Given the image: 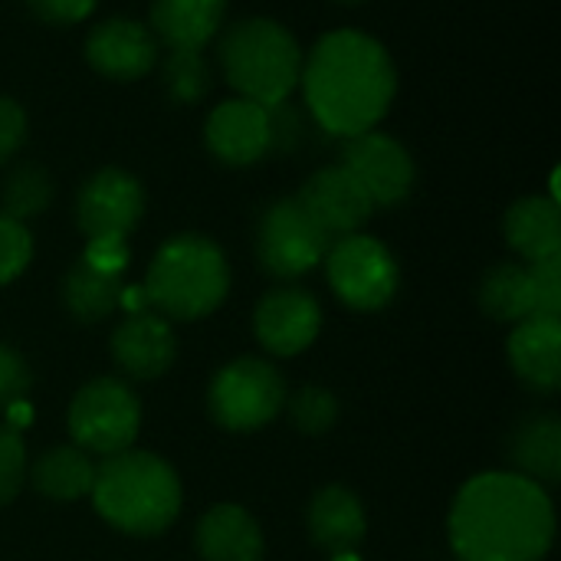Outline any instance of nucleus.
Here are the masks:
<instances>
[{
  "instance_id": "cd10ccee",
  "label": "nucleus",
  "mask_w": 561,
  "mask_h": 561,
  "mask_svg": "<svg viewBox=\"0 0 561 561\" xmlns=\"http://www.w3.org/2000/svg\"><path fill=\"white\" fill-rule=\"evenodd\" d=\"M283 408L289 411L293 427L299 434H309V437L329 434L335 427V421H339V401H335V394L325 391V388H316V385H309V388L296 391L293 398H286Z\"/></svg>"
},
{
  "instance_id": "393cba45",
  "label": "nucleus",
  "mask_w": 561,
  "mask_h": 561,
  "mask_svg": "<svg viewBox=\"0 0 561 561\" xmlns=\"http://www.w3.org/2000/svg\"><path fill=\"white\" fill-rule=\"evenodd\" d=\"M480 309L506 325H516L533 316L529 270L519 263H496L480 283Z\"/></svg>"
},
{
  "instance_id": "2eb2a0df",
  "label": "nucleus",
  "mask_w": 561,
  "mask_h": 561,
  "mask_svg": "<svg viewBox=\"0 0 561 561\" xmlns=\"http://www.w3.org/2000/svg\"><path fill=\"white\" fill-rule=\"evenodd\" d=\"M296 197L325 237L358 233L375 214L371 197L355 181V174L342 164H329L309 174V181L302 184Z\"/></svg>"
},
{
  "instance_id": "dca6fc26",
  "label": "nucleus",
  "mask_w": 561,
  "mask_h": 561,
  "mask_svg": "<svg viewBox=\"0 0 561 561\" xmlns=\"http://www.w3.org/2000/svg\"><path fill=\"white\" fill-rule=\"evenodd\" d=\"M112 358L135 381L161 378L178 358V339L164 316L138 312L112 332Z\"/></svg>"
},
{
  "instance_id": "c9c22d12",
  "label": "nucleus",
  "mask_w": 561,
  "mask_h": 561,
  "mask_svg": "<svg viewBox=\"0 0 561 561\" xmlns=\"http://www.w3.org/2000/svg\"><path fill=\"white\" fill-rule=\"evenodd\" d=\"M118 309H125L128 316H138L148 309V299H145V289L141 286H125L122 296H118Z\"/></svg>"
},
{
  "instance_id": "f8f14e48",
  "label": "nucleus",
  "mask_w": 561,
  "mask_h": 561,
  "mask_svg": "<svg viewBox=\"0 0 561 561\" xmlns=\"http://www.w3.org/2000/svg\"><path fill=\"white\" fill-rule=\"evenodd\" d=\"M204 145L227 168L260 164L273 151L270 108L240 95L217 102L204 122Z\"/></svg>"
},
{
  "instance_id": "c85d7f7f",
  "label": "nucleus",
  "mask_w": 561,
  "mask_h": 561,
  "mask_svg": "<svg viewBox=\"0 0 561 561\" xmlns=\"http://www.w3.org/2000/svg\"><path fill=\"white\" fill-rule=\"evenodd\" d=\"M33 260V237L26 224L0 210V286L13 283Z\"/></svg>"
},
{
  "instance_id": "ddd939ff",
  "label": "nucleus",
  "mask_w": 561,
  "mask_h": 561,
  "mask_svg": "<svg viewBox=\"0 0 561 561\" xmlns=\"http://www.w3.org/2000/svg\"><path fill=\"white\" fill-rule=\"evenodd\" d=\"M161 43L135 16H105L85 36V62L112 82L145 79L158 66Z\"/></svg>"
},
{
  "instance_id": "9d476101",
  "label": "nucleus",
  "mask_w": 561,
  "mask_h": 561,
  "mask_svg": "<svg viewBox=\"0 0 561 561\" xmlns=\"http://www.w3.org/2000/svg\"><path fill=\"white\" fill-rule=\"evenodd\" d=\"M339 164L355 174L375 207L404 204L417 184V164L408 145L378 128L345 138Z\"/></svg>"
},
{
  "instance_id": "f704fd0d",
  "label": "nucleus",
  "mask_w": 561,
  "mask_h": 561,
  "mask_svg": "<svg viewBox=\"0 0 561 561\" xmlns=\"http://www.w3.org/2000/svg\"><path fill=\"white\" fill-rule=\"evenodd\" d=\"M82 260L99 270V273H108V276H122L125 266H128V243L125 237H92L85 243V253Z\"/></svg>"
},
{
  "instance_id": "9b49d317",
  "label": "nucleus",
  "mask_w": 561,
  "mask_h": 561,
  "mask_svg": "<svg viewBox=\"0 0 561 561\" xmlns=\"http://www.w3.org/2000/svg\"><path fill=\"white\" fill-rule=\"evenodd\" d=\"M145 214V187L125 168H102L76 194V227L92 237H128Z\"/></svg>"
},
{
  "instance_id": "4c0bfd02",
  "label": "nucleus",
  "mask_w": 561,
  "mask_h": 561,
  "mask_svg": "<svg viewBox=\"0 0 561 561\" xmlns=\"http://www.w3.org/2000/svg\"><path fill=\"white\" fill-rule=\"evenodd\" d=\"M339 3H365V0H339Z\"/></svg>"
},
{
  "instance_id": "0eeeda50",
  "label": "nucleus",
  "mask_w": 561,
  "mask_h": 561,
  "mask_svg": "<svg viewBox=\"0 0 561 561\" xmlns=\"http://www.w3.org/2000/svg\"><path fill=\"white\" fill-rule=\"evenodd\" d=\"M322 263L332 293L355 312H378L398 296L401 270L394 253L378 237L368 233L339 237Z\"/></svg>"
},
{
  "instance_id": "a211bd4d",
  "label": "nucleus",
  "mask_w": 561,
  "mask_h": 561,
  "mask_svg": "<svg viewBox=\"0 0 561 561\" xmlns=\"http://www.w3.org/2000/svg\"><path fill=\"white\" fill-rule=\"evenodd\" d=\"M227 20V0H151L148 30L168 49L210 46Z\"/></svg>"
},
{
  "instance_id": "1a4fd4ad",
  "label": "nucleus",
  "mask_w": 561,
  "mask_h": 561,
  "mask_svg": "<svg viewBox=\"0 0 561 561\" xmlns=\"http://www.w3.org/2000/svg\"><path fill=\"white\" fill-rule=\"evenodd\" d=\"M332 247V237L306 214L299 197L273 201L256 224V260L276 279H299L312 273Z\"/></svg>"
},
{
  "instance_id": "7c9ffc66",
  "label": "nucleus",
  "mask_w": 561,
  "mask_h": 561,
  "mask_svg": "<svg viewBox=\"0 0 561 561\" xmlns=\"http://www.w3.org/2000/svg\"><path fill=\"white\" fill-rule=\"evenodd\" d=\"M533 316H561V256L529 263Z\"/></svg>"
},
{
  "instance_id": "72a5a7b5",
  "label": "nucleus",
  "mask_w": 561,
  "mask_h": 561,
  "mask_svg": "<svg viewBox=\"0 0 561 561\" xmlns=\"http://www.w3.org/2000/svg\"><path fill=\"white\" fill-rule=\"evenodd\" d=\"M99 0H26L30 13L49 26H76L92 16Z\"/></svg>"
},
{
  "instance_id": "c756f323",
  "label": "nucleus",
  "mask_w": 561,
  "mask_h": 561,
  "mask_svg": "<svg viewBox=\"0 0 561 561\" xmlns=\"http://www.w3.org/2000/svg\"><path fill=\"white\" fill-rule=\"evenodd\" d=\"M26 480V447L20 431L0 424V506H7Z\"/></svg>"
},
{
  "instance_id": "e433bc0d",
  "label": "nucleus",
  "mask_w": 561,
  "mask_h": 561,
  "mask_svg": "<svg viewBox=\"0 0 561 561\" xmlns=\"http://www.w3.org/2000/svg\"><path fill=\"white\" fill-rule=\"evenodd\" d=\"M332 561H358L355 552H348V556H332Z\"/></svg>"
},
{
  "instance_id": "b1692460",
  "label": "nucleus",
  "mask_w": 561,
  "mask_h": 561,
  "mask_svg": "<svg viewBox=\"0 0 561 561\" xmlns=\"http://www.w3.org/2000/svg\"><path fill=\"white\" fill-rule=\"evenodd\" d=\"M92 477H95V467H92L89 454L79 447H53L30 470L36 493H43L56 503H72V500L89 496Z\"/></svg>"
},
{
  "instance_id": "4be33fe9",
  "label": "nucleus",
  "mask_w": 561,
  "mask_h": 561,
  "mask_svg": "<svg viewBox=\"0 0 561 561\" xmlns=\"http://www.w3.org/2000/svg\"><path fill=\"white\" fill-rule=\"evenodd\" d=\"M510 460L519 477L556 486L561 480V421L556 414H529L510 437Z\"/></svg>"
},
{
  "instance_id": "a878e982",
  "label": "nucleus",
  "mask_w": 561,
  "mask_h": 561,
  "mask_svg": "<svg viewBox=\"0 0 561 561\" xmlns=\"http://www.w3.org/2000/svg\"><path fill=\"white\" fill-rule=\"evenodd\" d=\"M53 204V178L43 164H16L7 171L3 187H0V207L13 220H30L43 214Z\"/></svg>"
},
{
  "instance_id": "bb28decb",
  "label": "nucleus",
  "mask_w": 561,
  "mask_h": 561,
  "mask_svg": "<svg viewBox=\"0 0 561 561\" xmlns=\"http://www.w3.org/2000/svg\"><path fill=\"white\" fill-rule=\"evenodd\" d=\"M161 85L174 105H197L214 85L210 62L197 49H168L161 59Z\"/></svg>"
},
{
  "instance_id": "412c9836",
  "label": "nucleus",
  "mask_w": 561,
  "mask_h": 561,
  "mask_svg": "<svg viewBox=\"0 0 561 561\" xmlns=\"http://www.w3.org/2000/svg\"><path fill=\"white\" fill-rule=\"evenodd\" d=\"M503 237L526 263L561 256L559 201H552L546 194L519 197L503 217Z\"/></svg>"
},
{
  "instance_id": "2f4dec72",
  "label": "nucleus",
  "mask_w": 561,
  "mask_h": 561,
  "mask_svg": "<svg viewBox=\"0 0 561 561\" xmlns=\"http://www.w3.org/2000/svg\"><path fill=\"white\" fill-rule=\"evenodd\" d=\"M30 388H33V375L26 362L10 345H0V411L26 401Z\"/></svg>"
},
{
  "instance_id": "473e14b6",
  "label": "nucleus",
  "mask_w": 561,
  "mask_h": 561,
  "mask_svg": "<svg viewBox=\"0 0 561 561\" xmlns=\"http://www.w3.org/2000/svg\"><path fill=\"white\" fill-rule=\"evenodd\" d=\"M26 108L13 95H0V164H10L16 158V151L26 145Z\"/></svg>"
},
{
  "instance_id": "f03ea898",
  "label": "nucleus",
  "mask_w": 561,
  "mask_h": 561,
  "mask_svg": "<svg viewBox=\"0 0 561 561\" xmlns=\"http://www.w3.org/2000/svg\"><path fill=\"white\" fill-rule=\"evenodd\" d=\"M447 533L457 561H546L556 510L546 486L519 473H480L457 493Z\"/></svg>"
},
{
  "instance_id": "7ed1b4c3",
  "label": "nucleus",
  "mask_w": 561,
  "mask_h": 561,
  "mask_svg": "<svg viewBox=\"0 0 561 561\" xmlns=\"http://www.w3.org/2000/svg\"><path fill=\"white\" fill-rule=\"evenodd\" d=\"M92 506L118 533L151 539L181 513L178 473L151 450H122L105 457L92 477Z\"/></svg>"
},
{
  "instance_id": "6e6552de",
  "label": "nucleus",
  "mask_w": 561,
  "mask_h": 561,
  "mask_svg": "<svg viewBox=\"0 0 561 561\" xmlns=\"http://www.w3.org/2000/svg\"><path fill=\"white\" fill-rule=\"evenodd\" d=\"M141 427V404L118 378H95L82 385L69 404V434L79 450L112 457L131 450Z\"/></svg>"
},
{
  "instance_id": "6ab92c4d",
  "label": "nucleus",
  "mask_w": 561,
  "mask_h": 561,
  "mask_svg": "<svg viewBox=\"0 0 561 561\" xmlns=\"http://www.w3.org/2000/svg\"><path fill=\"white\" fill-rule=\"evenodd\" d=\"M194 549L201 561H263L266 552L256 519L237 503L210 506L201 516Z\"/></svg>"
},
{
  "instance_id": "f3484780",
  "label": "nucleus",
  "mask_w": 561,
  "mask_h": 561,
  "mask_svg": "<svg viewBox=\"0 0 561 561\" xmlns=\"http://www.w3.org/2000/svg\"><path fill=\"white\" fill-rule=\"evenodd\" d=\"M510 365L516 378L536 394H556L561 388V319L529 316L516 322L510 335Z\"/></svg>"
},
{
  "instance_id": "39448f33",
  "label": "nucleus",
  "mask_w": 561,
  "mask_h": 561,
  "mask_svg": "<svg viewBox=\"0 0 561 561\" xmlns=\"http://www.w3.org/2000/svg\"><path fill=\"white\" fill-rule=\"evenodd\" d=\"M141 289L164 319L194 322L227 299L230 263L210 237L178 233L158 247Z\"/></svg>"
},
{
  "instance_id": "20e7f679",
  "label": "nucleus",
  "mask_w": 561,
  "mask_h": 561,
  "mask_svg": "<svg viewBox=\"0 0 561 561\" xmlns=\"http://www.w3.org/2000/svg\"><path fill=\"white\" fill-rule=\"evenodd\" d=\"M302 56L293 30L273 16H243L217 36V59L227 85L263 108L293 99Z\"/></svg>"
},
{
  "instance_id": "423d86ee",
  "label": "nucleus",
  "mask_w": 561,
  "mask_h": 561,
  "mask_svg": "<svg viewBox=\"0 0 561 561\" xmlns=\"http://www.w3.org/2000/svg\"><path fill=\"white\" fill-rule=\"evenodd\" d=\"M286 404L283 375L263 358H237L224 365L207 388V411L214 424L230 434L266 427Z\"/></svg>"
},
{
  "instance_id": "5701e85b",
  "label": "nucleus",
  "mask_w": 561,
  "mask_h": 561,
  "mask_svg": "<svg viewBox=\"0 0 561 561\" xmlns=\"http://www.w3.org/2000/svg\"><path fill=\"white\" fill-rule=\"evenodd\" d=\"M125 283L122 276H108L92 270L82 256L69 266L66 279H62V302L69 309V316L76 322H102L118 309V296H122Z\"/></svg>"
},
{
  "instance_id": "f257e3e1",
  "label": "nucleus",
  "mask_w": 561,
  "mask_h": 561,
  "mask_svg": "<svg viewBox=\"0 0 561 561\" xmlns=\"http://www.w3.org/2000/svg\"><path fill=\"white\" fill-rule=\"evenodd\" d=\"M302 102L316 128L355 138L381 125L398 95V66L388 46L365 30H332L302 56Z\"/></svg>"
},
{
  "instance_id": "aec40b11",
  "label": "nucleus",
  "mask_w": 561,
  "mask_h": 561,
  "mask_svg": "<svg viewBox=\"0 0 561 561\" xmlns=\"http://www.w3.org/2000/svg\"><path fill=\"white\" fill-rule=\"evenodd\" d=\"M362 500L345 486H325L309 503V536L329 556H348L365 539Z\"/></svg>"
},
{
  "instance_id": "4468645a",
  "label": "nucleus",
  "mask_w": 561,
  "mask_h": 561,
  "mask_svg": "<svg viewBox=\"0 0 561 561\" xmlns=\"http://www.w3.org/2000/svg\"><path fill=\"white\" fill-rule=\"evenodd\" d=\"M319 325H322L319 299L299 286L270 289L253 312V332L260 345L276 358H293L306 352L316 342Z\"/></svg>"
}]
</instances>
